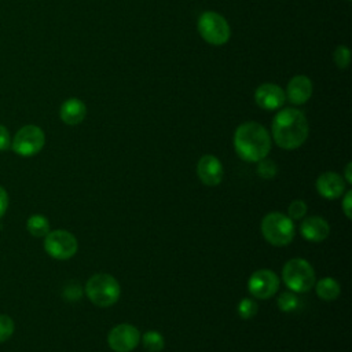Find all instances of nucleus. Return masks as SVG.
<instances>
[{"instance_id":"nucleus-1","label":"nucleus","mask_w":352,"mask_h":352,"mask_svg":"<svg viewBox=\"0 0 352 352\" xmlns=\"http://www.w3.org/2000/svg\"><path fill=\"white\" fill-rule=\"evenodd\" d=\"M271 131L275 143L280 148L294 150L307 140L309 126L302 111L287 107L274 117Z\"/></svg>"},{"instance_id":"nucleus-2","label":"nucleus","mask_w":352,"mask_h":352,"mask_svg":"<svg viewBox=\"0 0 352 352\" xmlns=\"http://www.w3.org/2000/svg\"><path fill=\"white\" fill-rule=\"evenodd\" d=\"M234 147L242 160L257 162L268 155L271 138L261 124L248 121L236 128L234 133Z\"/></svg>"},{"instance_id":"nucleus-3","label":"nucleus","mask_w":352,"mask_h":352,"mask_svg":"<svg viewBox=\"0 0 352 352\" xmlns=\"http://www.w3.org/2000/svg\"><path fill=\"white\" fill-rule=\"evenodd\" d=\"M85 294L92 304L98 307H110L118 301L121 287L113 275L95 274L85 285Z\"/></svg>"},{"instance_id":"nucleus-4","label":"nucleus","mask_w":352,"mask_h":352,"mask_svg":"<svg viewBox=\"0 0 352 352\" xmlns=\"http://www.w3.org/2000/svg\"><path fill=\"white\" fill-rule=\"evenodd\" d=\"M261 234L274 246H286L294 238L293 220L282 212H271L261 220Z\"/></svg>"},{"instance_id":"nucleus-5","label":"nucleus","mask_w":352,"mask_h":352,"mask_svg":"<svg viewBox=\"0 0 352 352\" xmlns=\"http://www.w3.org/2000/svg\"><path fill=\"white\" fill-rule=\"evenodd\" d=\"M282 280L294 293H305L315 285V271L304 258L289 260L282 270Z\"/></svg>"},{"instance_id":"nucleus-6","label":"nucleus","mask_w":352,"mask_h":352,"mask_svg":"<svg viewBox=\"0 0 352 352\" xmlns=\"http://www.w3.org/2000/svg\"><path fill=\"white\" fill-rule=\"evenodd\" d=\"M198 32L201 37L213 45L226 44L231 36L227 21L217 12L205 11L198 18Z\"/></svg>"},{"instance_id":"nucleus-7","label":"nucleus","mask_w":352,"mask_h":352,"mask_svg":"<svg viewBox=\"0 0 352 352\" xmlns=\"http://www.w3.org/2000/svg\"><path fill=\"white\" fill-rule=\"evenodd\" d=\"M44 249L55 260H69L77 253L78 242L72 232L55 230L45 235Z\"/></svg>"},{"instance_id":"nucleus-8","label":"nucleus","mask_w":352,"mask_h":352,"mask_svg":"<svg viewBox=\"0 0 352 352\" xmlns=\"http://www.w3.org/2000/svg\"><path fill=\"white\" fill-rule=\"evenodd\" d=\"M45 143V135L37 125H25L14 136L11 147L22 157H32L37 154Z\"/></svg>"},{"instance_id":"nucleus-9","label":"nucleus","mask_w":352,"mask_h":352,"mask_svg":"<svg viewBox=\"0 0 352 352\" xmlns=\"http://www.w3.org/2000/svg\"><path fill=\"white\" fill-rule=\"evenodd\" d=\"M279 289V278L278 275L267 268L254 271L248 280L249 293L260 300H265L272 297Z\"/></svg>"},{"instance_id":"nucleus-10","label":"nucleus","mask_w":352,"mask_h":352,"mask_svg":"<svg viewBox=\"0 0 352 352\" xmlns=\"http://www.w3.org/2000/svg\"><path fill=\"white\" fill-rule=\"evenodd\" d=\"M139 342L140 333L129 323L114 326L107 336V344L114 352H131L139 345Z\"/></svg>"},{"instance_id":"nucleus-11","label":"nucleus","mask_w":352,"mask_h":352,"mask_svg":"<svg viewBox=\"0 0 352 352\" xmlns=\"http://www.w3.org/2000/svg\"><path fill=\"white\" fill-rule=\"evenodd\" d=\"M254 100L264 110H276L283 106L286 95L279 85L265 82L257 87L254 92Z\"/></svg>"},{"instance_id":"nucleus-12","label":"nucleus","mask_w":352,"mask_h":352,"mask_svg":"<svg viewBox=\"0 0 352 352\" xmlns=\"http://www.w3.org/2000/svg\"><path fill=\"white\" fill-rule=\"evenodd\" d=\"M197 175L205 186H217L223 179V165L212 154H205L197 164Z\"/></svg>"},{"instance_id":"nucleus-13","label":"nucleus","mask_w":352,"mask_h":352,"mask_svg":"<svg viewBox=\"0 0 352 352\" xmlns=\"http://www.w3.org/2000/svg\"><path fill=\"white\" fill-rule=\"evenodd\" d=\"M316 191L327 199L340 198L345 191L344 179L336 172H324L316 179Z\"/></svg>"},{"instance_id":"nucleus-14","label":"nucleus","mask_w":352,"mask_h":352,"mask_svg":"<svg viewBox=\"0 0 352 352\" xmlns=\"http://www.w3.org/2000/svg\"><path fill=\"white\" fill-rule=\"evenodd\" d=\"M300 234L309 242H322L329 236L330 226L320 216H309L302 220L300 226Z\"/></svg>"},{"instance_id":"nucleus-15","label":"nucleus","mask_w":352,"mask_h":352,"mask_svg":"<svg viewBox=\"0 0 352 352\" xmlns=\"http://www.w3.org/2000/svg\"><path fill=\"white\" fill-rule=\"evenodd\" d=\"M287 99L293 103V104H302L305 103L311 95H312V82L307 76L298 74L294 76L286 88V94Z\"/></svg>"},{"instance_id":"nucleus-16","label":"nucleus","mask_w":352,"mask_h":352,"mask_svg":"<svg viewBox=\"0 0 352 352\" xmlns=\"http://www.w3.org/2000/svg\"><path fill=\"white\" fill-rule=\"evenodd\" d=\"M85 114H87V107L77 98H70V99L65 100L59 110L60 120L67 125L80 124L85 118Z\"/></svg>"},{"instance_id":"nucleus-17","label":"nucleus","mask_w":352,"mask_h":352,"mask_svg":"<svg viewBox=\"0 0 352 352\" xmlns=\"http://www.w3.org/2000/svg\"><path fill=\"white\" fill-rule=\"evenodd\" d=\"M314 286H315L318 297L324 300V301L336 300L340 296V292H341L338 282L334 278H330V276L319 279L318 283L314 285Z\"/></svg>"},{"instance_id":"nucleus-18","label":"nucleus","mask_w":352,"mask_h":352,"mask_svg":"<svg viewBox=\"0 0 352 352\" xmlns=\"http://www.w3.org/2000/svg\"><path fill=\"white\" fill-rule=\"evenodd\" d=\"M26 228L33 236H45L50 232V221L43 214H32L26 221Z\"/></svg>"},{"instance_id":"nucleus-19","label":"nucleus","mask_w":352,"mask_h":352,"mask_svg":"<svg viewBox=\"0 0 352 352\" xmlns=\"http://www.w3.org/2000/svg\"><path fill=\"white\" fill-rule=\"evenodd\" d=\"M142 341H143L144 349L148 351V352H161L164 349V345H165L162 334L160 331H155V330L146 331L142 337Z\"/></svg>"},{"instance_id":"nucleus-20","label":"nucleus","mask_w":352,"mask_h":352,"mask_svg":"<svg viewBox=\"0 0 352 352\" xmlns=\"http://www.w3.org/2000/svg\"><path fill=\"white\" fill-rule=\"evenodd\" d=\"M298 297L296 296L294 292H283L279 294L278 300H276V304H278V308L282 311V312H293L294 309H297L298 307Z\"/></svg>"},{"instance_id":"nucleus-21","label":"nucleus","mask_w":352,"mask_h":352,"mask_svg":"<svg viewBox=\"0 0 352 352\" xmlns=\"http://www.w3.org/2000/svg\"><path fill=\"white\" fill-rule=\"evenodd\" d=\"M236 311L242 319H250V318L256 316L258 307H257L256 301H253L252 298H242L236 307Z\"/></svg>"},{"instance_id":"nucleus-22","label":"nucleus","mask_w":352,"mask_h":352,"mask_svg":"<svg viewBox=\"0 0 352 352\" xmlns=\"http://www.w3.org/2000/svg\"><path fill=\"white\" fill-rule=\"evenodd\" d=\"M258 165H257V173L260 177L263 179H272L276 172H278V166L276 164L272 161V160H268L267 157L257 161Z\"/></svg>"},{"instance_id":"nucleus-23","label":"nucleus","mask_w":352,"mask_h":352,"mask_svg":"<svg viewBox=\"0 0 352 352\" xmlns=\"http://www.w3.org/2000/svg\"><path fill=\"white\" fill-rule=\"evenodd\" d=\"M14 329H15L14 320L8 315L1 314L0 315V342L7 341L12 336Z\"/></svg>"},{"instance_id":"nucleus-24","label":"nucleus","mask_w":352,"mask_h":352,"mask_svg":"<svg viewBox=\"0 0 352 352\" xmlns=\"http://www.w3.org/2000/svg\"><path fill=\"white\" fill-rule=\"evenodd\" d=\"M307 210H308L307 204L302 199H294L289 205L287 213H289V217L292 220H300V219H302L307 214Z\"/></svg>"},{"instance_id":"nucleus-25","label":"nucleus","mask_w":352,"mask_h":352,"mask_svg":"<svg viewBox=\"0 0 352 352\" xmlns=\"http://www.w3.org/2000/svg\"><path fill=\"white\" fill-rule=\"evenodd\" d=\"M334 62L340 69L348 67L351 62V51L345 45H338L334 51Z\"/></svg>"},{"instance_id":"nucleus-26","label":"nucleus","mask_w":352,"mask_h":352,"mask_svg":"<svg viewBox=\"0 0 352 352\" xmlns=\"http://www.w3.org/2000/svg\"><path fill=\"white\" fill-rule=\"evenodd\" d=\"M11 146V140H10V133L7 131V128L4 125L0 124V151L7 150Z\"/></svg>"},{"instance_id":"nucleus-27","label":"nucleus","mask_w":352,"mask_h":352,"mask_svg":"<svg viewBox=\"0 0 352 352\" xmlns=\"http://www.w3.org/2000/svg\"><path fill=\"white\" fill-rule=\"evenodd\" d=\"M351 201H352V191H346L345 195H344V199H342V210H344V214L351 219Z\"/></svg>"},{"instance_id":"nucleus-28","label":"nucleus","mask_w":352,"mask_h":352,"mask_svg":"<svg viewBox=\"0 0 352 352\" xmlns=\"http://www.w3.org/2000/svg\"><path fill=\"white\" fill-rule=\"evenodd\" d=\"M7 208H8V195H7V191L0 186V219L4 216Z\"/></svg>"},{"instance_id":"nucleus-29","label":"nucleus","mask_w":352,"mask_h":352,"mask_svg":"<svg viewBox=\"0 0 352 352\" xmlns=\"http://www.w3.org/2000/svg\"><path fill=\"white\" fill-rule=\"evenodd\" d=\"M351 169H352V164L348 162L345 166V180L346 183H352V177H351Z\"/></svg>"}]
</instances>
